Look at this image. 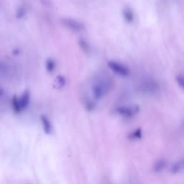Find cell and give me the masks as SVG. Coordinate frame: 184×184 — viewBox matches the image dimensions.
I'll use <instances>...</instances> for the list:
<instances>
[{"mask_svg": "<svg viewBox=\"0 0 184 184\" xmlns=\"http://www.w3.org/2000/svg\"><path fill=\"white\" fill-rule=\"evenodd\" d=\"M113 83L110 79L104 78L95 81L91 86L92 96L95 101H98L103 98L110 91Z\"/></svg>", "mask_w": 184, "mask_h": 184, "instance_id": "cell-1", "label": "cell"}, {"mask_svg": "<svg viewBox=\"0 0 184 184\" xmlns=\"http://www.w3.org/2000/svg\"><path fill=\"white\" fill-rule=\"evenodd\" d=\"M61 21L65 27L75 32H81L85 28L83 23L70 17H64L62 18Z\"/></svg>", "mask_w": 184, "mask_h": 184, "instance_id": "cell-2", "label": "cell"}, {"mask_svg": "<svg viewBox=\"0 0 184 184\" xmlns=\"http://www.w3.org/2000/svg\"><path fill=\"white\" fill-rule=\"evenodd\" d=\"M109 68L115 73L122 77H127L130 74V70L124 65L118 62L109 61L108 63Z\"/></svg>", "mask_w": 184, "mask_h": 184, "instance_id": "cell-3", "label": "cell"}, {"mask_svg": "<svg viewBox=\"0 0 184 184\" xmlns=\"http://www.w3.org/2000/svg\"><path fill=\"white\" fill-rule=\"evenodd\" d=\"M139 111V108L138 106H120L116 109L117 112L120 115L125 117H131L135 115Z\"/></svg>", "mask_w": 184, "mask_h": 184, "instance_id": "cell-4", "label": "cell"}, {"mask_svg": "<svg viewBox=\"0 0 184 184\" xmlns=\"http://www.w3.org/2000/svg\"><path fill=\"white\" fill-rule=\"evenodd\" d=\"M184 171V157L172 165L170 171L173 174H178Z\"/></svg>", "mask_w": 184, "mask_h": 184, "instance_id": "cell-5", "label": "cell"}, {"mask_svg": "<svg viewBox=\"0 0 184 184\" xmlns=\"http://www.w3.org/2000/svg\"><path fill=\"white\" fill-rule=\"evenodd\" d=\"M167 162L164 159L157 160L153 166V170L156 173H159L162 171L166 166Z\"/></svg>", "mask_w": 184, "mask_h": 184, "instance_id": "cell-6", "label": "cell"}, {"mask_svg": "<svg viewBox=\"0 0 184 184\" xmlns=\"http://www.w3.org/2000/svg\"><path fill=\"white\" fill-rule=\"evenodd\" d=\"M122 14L124 20L128 23H131L133 22L135 19L134 13L130 8L126 7L124 8Z\"/></svg>", "mask_w": 184, "mask_h": 184, "instance_id": "cell-7", "label": "cell"}, {"mask_svg": "<svg viewBox=\"0 0 184 184\" xmlns=\"http://www.w3.org/2000/svg\"><path fill=\"white\" fill-rule=\"evenodd\" d=\"M41 120L42 122V125L44 129V131L47 135L51 134L52 131V125L51 123L45 115H42L41 117Z\"/></svg>", "mask_w": 184, "mask_h": 184, "instance_id": "cell-8", "label": "cell"}, {"mask_svg": "<svg viewBox=\"0 0 184 184\" xmlns=\"http://www.w3.org/2000/svg\"><path fill=\"white\" fill-rule=\"evenodd\" d=\"M19 101H20V105H21L22 110L27 108L29 104V92L28 91H25V92L23 93L21 98L19 99Z\"/></svg>", "mask_w": 184, "mask_h": 184, "instance_id": "cell-9", "label": "cell"}, {"mask_svg": "<svg viewBox=\"0 0 184 184\" xmlns=\"http://www.w3.org/2000/svg\"><path fill=\"white\" fill-rule=\"evenodd\" d=\"M142 130L141 128H138L130 133L128 135V138L130 140H135L139 139L142 137Z\"/></svg>", "mask_w": 184, "mask_h": 184, "instance_id": "cell-10", "label": "cell"}, {"mask_svg": "<svg viewBox=\"0 0 184 184\" xmlns=\"http://www.w3.org/2000/svg\"><path fill=\"white\" fill-rule=\"evenodd\" d=\"M143 86L145 88H144L143 89L145 90V91L147 92H154L155 90H157L158 89V85L157 83H154V82H147L145 83V84H143Z\"/></svg>", "mask_w": 184, "mask_h": 184, "instance_id": "cell-11", "label": "cell"}, {"mask_svg": "<svg viewBox=\"0 0 184 184\" xmlns=\"http://www.w3.org/2000/svg\"><path fill=\"white\" fill-rule=\"evenodd\" d=\"M12 106L14 110L16 113H20L22 110L20 105V101L17 96H14L12 97Z\"/></svg>", "mask_w": 184, "mask_h": 184, "instance_id": "cell-12", "label": "cell"}, {"mask_svg": "<svg viewBox=\"0 0 184 184\" xmlns=\"http://www.w3.org/2000/svg\"><path fill=\"white\" fill-rule=\"evenodd\" d=\"M45 66H46V69L48 72H53L54 71L56 67V64L54 60L51 58H49L48 59H47L45 63Z\"/></svg>", "mask_w": 184, "mask_h": 184, "instance_id": "cell-13", "label": "cell"}, {"mask_svg": "<svg viewBox=\"0 0 184 184\" xmlns=\"http://www.w3.org/2000/svg\"><path fill=\"white\" fill-rule=\"evenodd\" d=\"M79 46L81 47L84 52H89L90 50V47L89 45V44L87 41H86L85 39L83 38L79 39Z\"/></svg>", "mask_w": 184, "mask_h": 184, "instance_id": "cell-14", "label": "cell"}, {"mask_svg": "<svg viewBox=\"0 0 184 184\" xmlns=\"http://www.w3.org/2000/svg\"><path fill=\"white\" fill-rule=\"evenodd\" d=\"M26 15L25 8L23 6L18 8L16 12V17L17 19H22Z\"/></svg>", "mask_w": 184, "mask_h": 184, "instance_id": "cell-15", "label": "cell"}, {"mask_svg": "<svg viewBox=\"0 0 184 184\" xmlns=\"http://www.w3.org/2000/svg\"><path fill=\"white\" fill-rule=\"evenodd\" d=\"M57 88L61 89L65 85L66 81L64 77L62 75H59L56 77Z\"/></svg>", "mask_w": 184, "mask_h": 184, "instance_id": "cell-16", "label": "cell"}, {"mask_svg": "<svg viewBox=\"0 0 184 184\" xmlns=\"http://www.w3.org/2000/svg\"><path fill=\"white\" fill-rule=\"evenodd\" d=\"M176 80L180 88L184 90V76L182 75H178L176 77Z\"/></svg>", "mask_w": 184, "mask_h": 184, "instance_id": "cell-17", "label": "cell"}, {"mask_svg": "<svg viewBox=\"0 0 184 184\" xmlns=\"http://www.w3.org/2000/svg\"><path fill=\"white\" fill-rule=\"evenodd\" d=\"M19 53H20V50L18 49H15V50L13 51V52H12V54L14 55H18Z\"/></svg>", "mask_w": 184, "mask_h": 184, "instance_id": "cell-18", "label": "cell"}]
</instances>
